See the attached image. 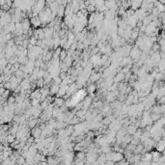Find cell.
Here are the masks:
<instances>
[{"label":"cell","mask_w":165,"mask_h":165,"mask_svg":"<svg viewBox=\"0 0 165 165\" xmlns=\"http://www.w3.org/2000/svg\"><path fill=\"white\" fill-rule=\"evenodd\" d=\"M30 22H31V25H33L34 28H38L39 26L42 25V22H41V19L39 18V17H32L31 19H30Z\"/></svg>","instance_id":"1"},{"label":"cell","mask_w":165,"mask_h":165,"mask_svg":"<svg viewBox=\"0 0 165 165\" xmlns=\"http://www.w3.org/2000/svg\"><path fill=\"white\" fill-rule=\"evenodd\" d=\"M21 24H22V29L23 31H28L30 28H31V22H30V19L28 18H24L21 20Z\"/></svg>","instance_id":"2"},{"label":"cell","mask_w":165,"mask_h":165,"mask_svg":"<svg viewBox=\"0 0 165 165\" xmlns=\"http://www.w3.org/2000/svg\"><path fill=\"white\" fill-rule=\"evenodd\" d=\"M44 30V37L46 38V39H48V38H52V36H53V33H54V29H53V27H45Z\"/></svg>","instance_id":"3"},{"label":"cell","mask_w":165,"mask_h":165,"mask_svg":"<svg viewBox=\"0 0 165 165\" xmlns=\"http://www.w3.org/2000/svg\"><path fill=\"white\" fill-rule=\"evenodd\" d=\"M41 133H42V129H41L40 128H38L37 126H36L35 128H33L32 130H31V135L34 137V139L41 137Z\"/></svg>","instance_id":"4"},{"label":"cell","mask_w":165,"mask_h":165,"mask_svg":"<svg viewBox=\"0 0 165 165\" xmlns=\"http://www.w3.org/2000/svg\"><path fill=\"white\" fill-rule=\"evenodd\" d=\"M56 15L59 17V18H63L65 16V6L62 5V4H59L58 5V8H57V11H56Z\"/></svg>","instance_id":"5"},{"label":"cell","mask_w":165,"mask_h":165,"mask_svg":"<svg viewBox=\"0 0 165 165\" xmlns=\"http://www.w3.org/2000/svg\"><path fill=\"white\" fill-rule=\"evenodd\" d=\"M155 148H156V150H157L158 152H160V153H163V152H164V140H163V138L160 139L159 141H157V144L155 145Z\"/></svg>","instance_id":"6"},{"label":"cell","mask_w":165,"mask_h":165,"mask_svg":"<svg viewBox=\"0 0 165 165\" xmlns=\"http://www.w3.org/2000/svg\"><path fill=\"white\" fill-rule=\"evenodd\" d=\"M113 80H114L115 83H118V82H121L123 80H125V73H122V72L119 73H117L116 76L113 78Z\"/></svg>","instance_id":"7"},{"label":"cell","mask_w":165,"mask_h":165,"mask_svg":"<svg viewBox=\"0 0 165 165\" xmlns=\"http://www.w3.org/2000/svg\"><path fill=\"white\" fill-rule=\"evenodd\" d=\"M59 90V85L58 84H53L50 88H49V94L50 95H56L57 92Z\"/></svg>","instance_id":"8"},{"label":"cell","mask_w":165,"mask_h":165,"mask_svg":"<svg viewBox=\"0 0 165 165\" xmlns=\"http://www.w3.org/2000/svg\"><path fill=\"white\" fill-rule=\"evenodd\" d=\"M141 159L142 160H147V161H152V153H150V152L145 153L143 156L141 157Z\"/></svg>","instance_id":"9"},{"label":"cell","mask_w":165,"mask_h":165,"mask_svg":"<svg viewBox=\"0 0 165 165\" xmlns=\"http://www.w3.org/2000/svg\"><path fill=\"white\" fill-rule=\"evenodd\" d=\"M31 103H32V106H34V107H40V103H41V101H40V99H39L35 98V99H31Z\"/></svg>","instance_id":"10"},{"label":"cell","mask_w":165,"mask_h":165,"mask_svg":"<svg viewBox=\"0 0 165 165\" xmlns=\"http://www.w3.org/2000/svg\"><path fill=\"white\" fill-rule=\"evenodd\" d=\"M96 89H97V87H96L95 84H91V85H89L88 88H87V92H88L89 94H93L96 91Z\"/></svg>","instance_id":"11"},{"label":"cell","mask_w":165,"mask_h":165,"mask_svg":"<svg viewBox=\"0 0 165 165\" xmlns=\"http://www.w3.org/2000/svg\"><path fill=\"white\" fill-rule=\"evenodd\" d=\"M6 100H7V103H8V104L16 103V98H15V96H9Z\"/></svg>","instance_id":"12"},{"label":"cell","mask_w":165,"mask_h":165,"mask_svg":"<svg viewBox=\"0 0 165 165\" xmlns=\"http://www.w3.org/2000/svg\"><path fill=\"white\" fill-rule=\"evenodd\" d=\"M7 141H8V143L11 144L15 139H16V135H13V134H9V135H7L6 136V138H5Z\"/></svg>","instance_id":"13"},{"label":"cell","mask_w":165,"mask_h":165,"mask_svg":"<svg viewBox=\"0 0 165 165\" xmlns=\"http://www.w3.org/2000/svg\"><path fill=\"white\" fill-rule=\"evenodd\" d=\"M79 122L80 121H79V118H78V117H73V119L69 122V124H71L72 126H73V125H76V124H78Z\"/></svg>","instance_id":"14"},{"label":"cell","mask_w":165,"mask_h":165,"mask_svg":"<svg viewBox=\"0 0 165 165\" xmlns=\"http://www.w3.org/2000/svg\"><path fill=\"white\" fill-rule=\"evenodd\" d=\"M76 157H77V159H84L85 157H86V154L83 152V151H81L80 153H78V154H76Z\"/></svg>","instance_id":"15"},{"label":"cell","mask_w":165,"mask_h":165,"mask_svg":"<svg viewBox=\"0 0 165 165\" xmlns=\"http://www.w3.org/2000/svg\"><path fill=\"white\" fill-rule=\"evenodd\" d=\"M1 96H2V97H3L4 99H7V98H8L9 96H10V90H9V89H5L4 93H3V94H2Z\"/></svg>","instance_id":"16"},{"label":"cell","mask_w":165,"mask_h":165,"mask_svg":"<svg viewBox=\"0 0 165 165\" xmlns=\"http://www.w3.org/2000/svg\"><path fill=\"white\" fill-rule=\"evenodd\" d=\"M10 6H8L7 4H4V5H2V6H0V9L2 10V11H4V12H8L9 10H10Z\"/></svg>","instance_id":"17"},{"label":"cell","mask_w":165,"mask_h":165,"mask_svg":"<svg viewBox=\"0 0 165 165\" xmlns=\"http://www.w3.org/2000/svg\"><path fill=\"white\" fill-rule=\"evenodd\" d=\"M67 56V50L66 49H62L61 50V52H60V55H59V57L62 59V60H64V58Z\"/></svg>","instance_id":"18"},{"label":"cell","mask_w":165,"mask_h":165,"mask_svg":"<svg viewBox=\"0 0 165 165\" xmlns=\"http://www.w3.org/2000/svg\"><path fill=\"white\" fill-rule=\"evenodd\" d=\"M155 8H156V9H157L158 11L160 12V13H161V12H164V10H165L164 5H163L162 3H159V5H158L157 7H155Z\"/></svg>","instance_id":"19"}]
</instances>
